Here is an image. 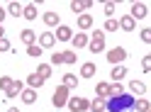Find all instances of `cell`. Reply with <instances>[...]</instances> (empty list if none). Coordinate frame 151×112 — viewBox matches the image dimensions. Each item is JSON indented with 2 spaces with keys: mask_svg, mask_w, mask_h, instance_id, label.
Wrapping results in <instances>:
<instances>
[{
  "mask_svg": "<svg viewBox=\"0 0 151 112\" xmlns=\"http://www.w3.org/2000/svg\"><path fill=\"white\" fill-rule=\"evenodd\" d=\"M56 39H59V42H71V39H73V29H71L68 24L56 27Z\"/></svg>",
  "mask_w": 151,
  "mask_h": 112,
  "instance_id": "obj_6",
  "label": "cell"
},
{
  "mask_svg": "<svg viewBox=\"0 0 151 112\" xmlns=\"http://www.w3.org/2000/svg\"><path fill=\"white\" fill-rule=\"evenodd\" d=\"M124 76H127V68H124V66H112V71H110V78H112V83H119Z\"/></svg>",
  "mask_w": 151,
  "mask_h": 112,
  "instance_id": "obj_20",
  "label": "cell"
},
{
  "mask_svg": "<svg viewBox=\"0 0 151 112\" xmlns=\"http://www.w3.org/2000/svg\"><path fill=\"white\" fill-rule=\"evenodd\" d=\"M93 39H100V42H105V32H100V29H95V32H93Z\"/></svg>",
  "mask_w": 151,
  "mask_h": 112,
  "instance_id": "obj_38",
  "label": "cell"
},
{
  "mask_svg": "<svg viewBox=\"0 0 151 112\" xmlns=\"http://www.w3.org/2000/svg\"><path fill=\"white\" fill-rule=\"evenodd\" d=\"M20 98H22V102H24V105H32V102H37V90H32V88H24Z\"/></svg>",
  "mask_w": 151,
  "mask_h": 112,
  "instance_id": "obj_21",
  "label": "cell"
},
{
  "mask_svg": "<svg viewBox=\"0 0 151 112\" xmlns=\"http://www.w3.org/2000/svg\"><path fill=\"white\" fill-rule=\"evenodd\" d=\"M51 63H54V66H61V63H63V51H54L51 54Z\"/></svg>",
  "mask_w": 151,
  "mask_h": 112,
  "instance_id": "obj_34",
  "label": "cell"
},
{
  "mask_svg": "<svg viewBox=\"0 0 151 112\" xmlns=\"http://www.w3.org/2000/svg\"><path fill=\"white\" fill-rule=\"evenodd\" d=\"M44 24H46V27H61L59 12H44Z\"/></svg>",
  "mask_w": 151,
  "mask_h": 112,
  "instance_id": "obj_15",
  "label": "cell"
},
{
  "mask_svg": "<svg viewBox=\"0 0 151 112\" xmlns=\"http://www.w3.org/2000/svg\"><path fill=\"white\" fill-rule=\"evenodd\" d=\"M88 49H90L93 54H100L102 49H105V42H100V39H90V44H88Z\"/></svg>",
  "mask_w": 151,
  "mask_h": 112,
  "instance_id": "obj_28",
  "label": "cell"
},
{
  "mask_svg": "<svg viewBox=\"0 0 151 112\" xmlns=\"http://www.w3.org/2000/svg\"><path fill=\"white\" fill-rule=\"evenodd\" d=\"M149 110H151V102H149L146 98L134 100V112H149Z\"/></svg>",
  "mask_w": 151,
  "mask_h": 112,
  "instance_id": "obj_22",
  "label": "cell"
},
{
  "mask_svg": "<svg viewBox=\"0 0 151 112\" xmlns=\"http://www.w3.org/2000/svg\"><path fill=\"white\" fill-rule=\"evenodd\" d=\"M90 7H93V0H73V3H71V10L73 12H86V10H90Z\"/></svg>",
  "mask_w": 151,
  "mask_h": 112,
  "instance_id": "obj_9",
  "label": "cell"
},
{
  "mask_svg": "<svg viewBox=\"0 0 151 112\" xmlns=\"http://www.w3.org/2000/svg\"><path fill=\"white\" fill-rule=\"evenodd\" d=\"M110 85H112V83L100 80L98 85H95V98H102V100H105V98H110Z\"/></svg>",
  "mask_w": 151,
  "mask_h": 112,
  "instance_id": "obj_12",
  "label": "cell"
},
{
  "mask_svg": "<svg viewBox=\"0 0 151 112\" xmlns=\"http://www.w3.org/2000/svg\"><path fill=\"white\" fill-rule=\"evenodd\" d=\"M134 24H137V20L132 15H124L119 20V29H124V32H134Z\"/></svg>",
  "mask_w": 151,
  "mask_h": 112,
  "instance_id": "obj_16",
  "label": "cell"
},
{
  "mask_svg": "<svg viewBox=\"0 0 151 112\" xmlns=\"http://www.w3.org/2000/svg\"><path fill=\"white\" fill-rule=\"evenodd\" d=\"M22 17H24V20H37V5H34V3H32V5H24Z\"/></svg>",
  "mask_w": 151,
  "mask_h": 112,
  "instance_id": "obj_27",
  "label": "cell"
},
{
  "mask_svg": "<svg viewBox=\"0 0 151 112\" xmlns=\"http://www.w3.org/2000/svg\"><path fill=\"white\" fill-rule=\"evenodd\" d=\"M127 93H132V95H144V93H146V85H144L141 80H134V78H132V80H129Z\"/></svg>",
  "mask_w": 151,
  "mask_h": 112,
  "instance_id": "obj_10",
  "label": "cell"
},
{
  "mask_svg": "<svg viewBox=\"0 0 151 112\" xmlns=\"http://www.w3.org/2000/svg\"><path fill=\"white\" fill-rule=\"evenodd\" d=\"M44 85V78L39 76V73H29L27 76V88H32V90H39Z\"/></svg>",
  "mask_w": 151,
  "mask_h": 112,
  "instance_id": "obj_11",
  "label": "cell"
},
{
  "mask_svg": "<svg viewBox=\"0 0 151 112\" xmlns=\"http://www.w3.org/2000/svg\"><path fill=\"white\" fill-rule=\"evenodd\" d=\"M37 73H39L44 80H49L51 78V66H49V63H39V66H37Z\"/></svg>",
  "mask_w": 151,
  "mask_h": 112,
  "instance_id": "obj_26",
  "label": "cell"
},
{
  "mask_svg": "<svg viewBox=\"0 0 151 112\" xmlns=\"http://www.w3.org/2000/svg\"><path fill=\"white\" fill-rule=\"evenodd\" d=\"M105 105H107V112H129V110H134V95L124 93L119 98H110Z\"/></svg>",
  "mask_w": 151,
  "mask_h": 112,
  "instance_id": "obj_1",
  "label": "cell"
},
{
  "mask_svg": "<svg viewBox=\"0 0 151 112\" xmlns=\"http://www.w3.org/2000/svg\"><path fill=\"white\" fill-rule=\"evenodd\" d=\"M20 39H22V44L32 46V44H37V32H32V29H22V32H20Z\"/></svg>",
  "mask_w": 151,
  "mask_h": 112,
  "instance_id": "obj_18",
  "label": "cell"
},
{
  "mask_svg": "<svg viewBox=\"0 0 151 112\" xmlns=\"http://www.w3.org/2000/svg\"><path fill=\"white\" fill-rule=\"evenodd\" d=\"M141 68H144V73H151V54H146L141 59Z\"/></svg>",
  "mask_w": 151,
  "mask_h": 112,
  "instance_id": "obj_35",
  "label": "cell"
},
{
  "mask_svg": "<svg viewBox=\"0 0 151 112\" xmlns=\"http://www.w3.org/2000/svg\"><path fill=\"white\" fill-rule=\"evenodd\" d=\"M90 27H93V15H90V12L78 15V29H81V32H86V29H90Z\"/></svg>",
  "mask_w": 151,
  "mask_h": 112,
  "instance_id": "obj_13",
  "label": "cell"
},
{
  "mask_svg": "<svg viewBox=\"0 0 151 112\" xmlns=\"http://www.w3.org/2000/svg\"><path fill=\"white\" fill-rule=\"evenodd\" d=\"M107 105H105V100L102 98H95V100H90V112H105Z\"/></svg>",
  "mask_w": 151,
  "mask_h": 112,
  "instance_id": "obj_24",
  "label": "cell"
},
{
  "mask_svg": "<svg viewBox=\"0 0 151 112\" xmlns=\"http://www.w3.org/2000/svg\"><path fill=\"white\" fill-rule=\"evenodd\" d=\"M149 112H151V110H149Z\"/></svg>",
  "mask_w": 151,
  "mask_h": 112,
  "instance_id": "obj_42",
  "label": "cell"
},
{
  "mask_svg": "<svg viewBox=\"0 0 151 112\" xmlns=\"http://www.w3.org/2000/svg\"><path fill=\"white\" fill-rule=\"evenodd\" d=\"M105 15H107V20H112V15H115V3H105Z\"/></svg>",
  "mask_w": 151,
  "mask_h": 112,
  "instance_id": "obj_36",
  "label": "cell"
},
{
  "mask_svg": "<svg viewBox=\"0 0 151 112\" xmlns=\"http://www.w3.org/2000/svg\"><path fill=\"white\" fill-rule=\"evenodd\" d=\"M76 61H78V54H76V51H63V63H68V66H73Z\"/></svg>",
  "mask_w": 151,
  "mask_h": 112,
  "instance_id": "obj_30",
  "label": "cell"
},
{
  "mask_svg": "<svg viewBox=\"0 0 151 112\" xmlns=\"http://www.w3.org/2000/svg\"><path fill=\"white\" fill-rule=\"evenodd\" d=\"M124 85H122V83H112L110 85V98H119V95H124Z\"/></svg>",
  "mask_w": 151,
  "mask_h": 112,
  "instance_id": "obj_25",
  "label": "cell"
},
{
  "mask_svg": "<svg viewBox=\"0 0 151 112\" xmlns=\"http://www.w3.org/2000/svg\"><path fill=\"white\" fill-rule=\"evenodd\" d=\"M127 49H122V46H115V49H110L107 51V61H110V66H122V61H127Z\"/></svg>",
  "mask_w": 151,
  "mask_h": 112,
  "instance_id": "obj_3",
  "label": "cell"
},
{
  "mask_svg": "<svg viewBox=\"0 0 151 112\" xmlns=\"http://www.w3.org/2000/svg\"><path fill=\"white\" fill-rule=\"evenodd\" d=\"M22 12H24V5H20V3H10V5H7V15L22 17Z\"/></svg>",
  "mask_w": 151,
  "mask_h": 112,
  "instance_id": "obj_23",
  "label": "cell"
},
{
  "mask_svg": "<svg viewBox=\"0 0 151 112\" xmlns=\"http://www.w3.org/2000/svg\"><path fill=\"white\" fill-rule=\"evenodd\" d=\"M139 37H141V42H144V44H151V27H144V29L139 32Z\"/></svg>",
  "mask_w": 151,
  "mask_h": 112,
  "instance_id": "obj_32",
  "label": "cell"
},
{
  "mask_svg": "<svg viewBox=\"0 0 151 112\" xmlns=\"http://www.w3.org/2000/svg\"><path fill=\"white\" fill-rule=\"evenodd\" d=\"M5 15H7V10H5V7H0V24H3V20H5Z\"/></svg>",
  "mask_w": 151,
  "mask_h": 112,
  "instance_id": "obj_39",
  "label": "cell"
},
{
  "mask_svg": "<svg viewBox=\"0 0 151 112\" xmlns=\"http://www.w3.org/2000/svg\"><path fill=\"white\" fill-rule=\"evenodd\" d=\"M119 29V20H107L105 22V32H117Z\"/></svg>",
  "mask_w": 151,
  "mask_h": 112,
  "instance_id": "obj_33",
  "label": "cell"
},
{
  "mask_svg": "<svg viewBox=\"0 0 151 112\" xmlns=\"http://www.w3.org/2000/svg\"><path fill=\"white\" fill-rule=\"evenodd\" d=\"M7 112H20V110H17V107H10V110H7Z\"/></svg>",
  "mask_w": 151,
  "mask_h": 112,
  "instance_id": "obj_41",
  "label": "cell"
},
{
  "mask_svg": "<svg viewBox=\"0 0 151 112\" xmlns=\"http://www.w3.org/2000/svg\"><path fill=\"white\" fill-rule=\"evenodd\" d=\"M68 100H71V90L66 88V85H59V88L54 90V95H51L54 107H63V105H68Z\"/></svg>",
  "mask_w": 151,
  "mask_h": 112,
  "instance_id": "obj_2",
  "label": "cell"
},
{
  "mask_svg": "<svg viewBox=\"0 0 151 112\" xmlns=\"http://www.w3.org/2000/svg\"><path fill=\"white\" fill-rule=\"evenodd\" d=\"M61 85H66L68 90H76L78 88V76H76V73H66L63 80H61Z\"/></svg>",
  "mask_w": 151,
  "mask_h": 112,
  "instance_id": "obj_17",
  "label": "cell"
},
{
  "mask_svg": "<svg viewBox=\"0 0 151 112\" xmlns=\"http://www.w3.org/2000/svg\"><path fill=\"white\" fill-rule=\"evenodd\" d=\"M22 90H24V83H22V80H15L12 88L5 90V98H17V95H22Z\"/></svg>",
  "mask_w": 151,
  "mask_h": 112,
  "instance_id": "obj_19",
  "label": "cell"
},
{
  "mask_svg": "<svg viewBox=\"0 0 151 112\" xmlns=\"http://www.w3.org/2000/svg\"><path fill=\"white\" fill-rule=\"evenodd\" d=\"M54 44H56V34H51V32H42L39 34V46L42 49H51Z\"/></svg>",
  "mask_w": 151,
  "mask_h": 112,
  "instance_id": "obj_8",
  "label": "cell"
},
{
  "mask_svg": "<svg viewBox=\"0 0 151 112\" xmlns=\"http://www.w3.org/2000/svg\"><path fill=\"white\" fill-rule=\"evenodd\" d=\"M27 54H29L32 59H39L44 51H42V46H39V44H32V46H27Z\"/></svg>",
  "mask_w": 151,
  "mask_h": 112,
  "instance_id": "obj_29",
  "label": "cell"
},
{
  "mask_svg": "<svg viewBox=\"0 0 151 112\" xmlns=\"http://www.w3.org/2000/svg\"><path fill=\"white\" fill-rule=\"evenodd\" d=\"M71 44H73V49H86V46L90 44V39H88L86 32H76L73 39H71Z\"/></svg>",
  "mask_w": 151,
  "mask_h": 112,
  "instance_id": "obj_5",
  "label": "cell"
},
{
  "mask_svg": "<svg viewBox=\"0 0 151 112\" xmlns=\"http://www.w3.org/2000/svg\"><path fill=\"white\" fill-rule=\"evenodd\" d=\"M0 39H5V27L0 24Z\"/></svg>",
  "mask_w": 151,
  "mask_h": 112,
  "instance_id": "obj_40",
  "label": "cell"
},
{
  "mask_svg": "<svg viewBox=\"0 0 151 112\" xmlns=\"http://www.w3.org/2000/svg\"><path fill=\"white\" fill-rule=\"evenodd\" d=\"M95 73H98V66L93 61H88V63H83V66H81V78H93Z\"/></svg>",
  "mask_w": 151,
  "mask_h": 112,
  "instance_id": "obj_14",
  "label": "cell"
},
{
  "mask_svg": "<svg viewBox=\"0 0 151 112\" xmlns=\"http://www.w3.org/2000/svg\"><path fill=\"white\" fill-rule=\"evenodd\" d=\"M12 83H15V80H12L10 76H3V78H0V90H10Z\"/></svg>",
  "mask_w": 151,
  "mask_h": 112,
  "instance_id": "obj_31",
  "label": "cell"
},
{
  "mask_svg": "<svg viewBox=\"0 0 151 112\" xmlns=\"http://www.w3.org/2000/svg\"><path fill=\"white\" fill-rule=\"evenodd\" d=\"M134 20H144V17L149 15V10H146V5L144 3H132V12H129Z\"/></svg>",
  "mask_w": 151,
  "mask_h": 112,
  "instance_id": "obj_7",
  "label": "cell"
},
{
  "mask_svg": "<svg viewBox=\"0 0 151 112\" xmlns=\"http://www.w3.org/2000/svg\"><path fill=\"white\" fill-rule=\"evenodd\" d=\"M68 110H73V112H86V110H90V100H86V98H71V100H68Z\"/></svg>",
  "mask_w": 151,
  "mask_h": 112,
  "instance_id": "obj_4",
  "label": "cell"
},
{
  "mask_svg": "<svg viewBox=\"0 0 151 112\" xmlns=\"http://www.w3.org/2000/svg\"><path fill=\"white\" fill-rule=\"evenodd\" d=\"M0 51H10V42L7 39H0Z\"/></svg>",
  "mask_w": 151,
  "mask_h": 112,
  "instance_id": "obj_37",
  "label": "cell"
}]
</instances>
